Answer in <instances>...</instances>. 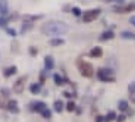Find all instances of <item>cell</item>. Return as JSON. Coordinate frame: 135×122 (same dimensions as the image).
Wrapping results in <instances>:
<instances>
[{
	"label": "cell",
	"mask_w": 135,
	"mask_h": 122,
	"mask_svg": "<svg viewBox=\"0 0 135 122\" xmlns=\"http://www.w3.org/2000/svg\"><path fill=\"white\" fill-rule=\"evenodd\" d=\"M106 1H108V0H106Z\"/></svg>",
	"instance_id": "cell-42"
},
{
	"label": "cell",
	"mask_w": 135,
	"mask_h": 122,
	"mask_svg": "<svg viewBox=\"0 0 135 122\" xmlns=\"http://www.w3.org/2000/svg\"><path fill=\"white\" fill-rule=\"evenodd\" d=\"M27 75L24 76H20V78H18L15 84L13 85V90L16 94H22L24 90V85H25V83L27 81Z\"/></svg>",
	"instance_id": "cell-5"
},
{
	"label": "cell",
	"mask_w": 135,
	"mask_h": 122,
	"mask_svg": "<svg viewBox=\"0 0 135 122\" xmlns=\"http://www.w3.org/2000/svg\"><path fill=\"white\" fill-rule=\"evenodd\" d=\"M40 114H41V117L45 119H50L51 118H52V111H51V109H49V108H44Z\"/></svg>",
	"instance_id": "cell-24"
},
{
	"label": "cell",
	"mask_w": 135,
	"mask_h": 122,
	"mask_svg": "<svg viewBox=\"0 0 135 122\" xmlns=\"http://www.w3.org/2000/svg\"><path fill=\"white\" fill-rule=\"evenodd\" d=\"M62 95H64L65 97H67V98H72L73 96H75L73 94H71V93H69V92H67V91H64L62 92Z\"/></svg>",
	"instance_id": "cell-37"
},
{
	"label": "cell",
	"mask_w": 135,
	"mask_h": 122,
	"mask_svg": "<svg viewBox=\"0 0 135 122\" xmlns=\"http://www.w3.org/2000/svg\"><path fill=\"white\" fill-rule=\"evenodd\" d=\"M7 23H8V19L6 18V16H1V17H0V27L7 26Z\"/></svg>",
	"instance_id": "cell-30"
},
{
	"label": "cell",
	"mask_w": 135,
	"mask_h": 122,
	"mask_svg": "<svg viewBox=\"0 0 135 122\" xmlns=\"http://www.w3.org/2000/svg\"><path fill=\"white\" fill-rule=\"evenodd\" d=\"M33 28V23H28V22H24L23 25L21 26V30H20V34L26 33L28 30H31Z\"/></svg>",
	"instance_id": "cell-20"
},
{
	"label": "cell",
	"mask_w": 135,
	"mask_h": 122,
	"mask_svg": "<svg viewBox=\"0 0 135 122\" xmlns=\"http://www.w3.org/2000/svg\"><path fill=\"white\" fill-rule=\"evenodd\" d=\"M17 72H18V68H17V66L12 65V66H10V67L6 68L3 72V74L6 78H8V77H11L12 75H14V74H16Z\"/></svg>",
	"instance_id": "cell-13"
},
{
	"label": "cell",
	"mask_w": 135,
	"mask_h": 122,
	"mask_svg": "<svg viewBox=\"0 0 135 122\" xmlns=\"http://www.w3.org/2000/svg\"><path fill=\"white\" fill-rule=\"evenodd\" d=\"M130 23L132 24V25H133V26L135 27V16H132V17H131L130 18Z\"/></svg>",
	"instance_id": "cell-39"
},
{
	"label": "cell",
	"mask_w": 135,
	"mask_h": 122,
	"mask_svg": "<svg viewBox=\"0 0 135 122\" xmlns=\"http://www.w3.org/2000/svg\"><path fill=\"white\" fill-rule=\"evenodd\" d=\"M54 108L57 113H62L64 109V102L62 100H56L54 103Z\"/></svg>",
	"instance_id": "cell-17"
},
{
	"label": "cell",
	"mask_w": 135,
	"mask_h": 122,
	"mask_svg": "<svg viewBox=\"0 0 135 122\" xmlns=\"http://www.w3.org/2000/svg\"><path fill=\"white\" fill-rule=\"evenodd\" d=\"M108 1H113V2L118 3V4H122V3H124L125 0H108Z\"/></svg>",
	"instance_id": "cell-40"
},
{
	"label": "cell",
	"mask_w": 135,
	"mask_h": 122,
	"mask_svg": "<svg viewBox=\"0 0 135 122\" xmlns=\"http://www.w3.org/2000/svg\"><path fill=\"white\" fill-rule=\"evenodd\" d=\"M38 52H39V51H38V49L36 48L35 46H30V47H28V53H30V56L36 57L38 55Z\"/></svg>",
	"instance_id": "cell-27"
},
{
	"label": "cell",
	"mask_w": 135,
	"mask_h": 122,
	"mask_svg": "<svg viewBox=\"0 0 135 122\" xmlns=\"http://www.w3.org/2000/svg\"><path fill=\"white\" fill-rule=\"evenodd\" d=\"M100 13H101V9L99 8L86 10L83 15V21L85 23H90V22L94 21V20H96L98 18Z\"/></svg>",
	"instance_id": "cell-4"
},
{
	"label": "cell",
	"mask_w": 135,
	"mask_h": 122,
	"mask_svg": "<svg viewBox=\"0 0 135 122\" xmlns=\"http://www.w3.org/2000/svg\"><path fill=\"white\" fill-rule=\"evenodd\" d=\"M7 109L12 114H18L20 112V108L18 105V102L16 100H14V99L9 100L7 102Z\"/></svg>",
	"instance_id": "cell-8"
},
{
	"label": "cell",
	"mask_w": 135,
	"mask_h": 122,
	"mask_svg": "<svg viewBox=\"0 0 135 122\" xmlns=\"http://www.w3.org/2000/svg\"><path fill=\"white\" fill-rule=\"evenodd\" d=\"M7 102H8V97L0 94V108L6 109L7 106Z\"/></svg>",
	"instance_id": "cell-23"
},
{
	"label": "cell",
	"mask_w": 135,
	"mask_h": 122,
	"mask_svg": "<svg viewBox=\"0 0 135 122\" xmlns=\"http://www.w3.org/2000/svg\"><path fill=\"white\" fill-rule=\"evenodd\" d=\"M78 69H79V72H80L81 75L83 77H85V78H91L94 74V67L93 65L88 62H85V61L80 60L78 61Z\"/></svg>",
	"instance_id": "cell-3"
},
{
	"label": "cell",
	"mask_w": 135,
	"mask_h": 122,
	"mask_svg": "<svg viewBox=\"0 0 135 122\" xmlns=\"http://www.w3.org/2000/svg\"><path fill=\"white\" fill-rule=\"evenodd\" d=\"M11 51H12V52H18L20 51V44H18V41L17 40H13L11 42Z\"/></svg>",
	"instance_id": "cell-26"
},
{
	"label": "cell",
	"mask_w": 135,
	"mask_h": 122,
	"mask_svg": "<svg viewBox=\"0 0 135 122\" xmlns=\"http://www.w3.org/2000/svg\"><path fill=\"white\" fill-rule=\"evenodd\" d=\"M117 118V113L115 111H109L106 115V117H104V121L106 122H111L114 121Z\"/></svg>",
	"instance_id": "cell-19"
},
{
	"label": "cell",
	"mask_w": 135,
	"mask_h": 122,
	"mask_svg": "<svg viewBox=\"0 0 135 122\" xmlns=\"http://www.w3.org/2000/svg\"><path fill=\"white\" fill-rule=\"evenodd\" d=\"M0 94L9 97V96H10V90L6 88V87H3V88H1V90H0Z\"/></svg>",
	"instance_id": "cell-31"
},
{
	"label": "cell",
	"mask_w": 135,
	"mask_h": 122,
	"mask_svg": "<svg viewBox=\"0 0 135 122\" xmlns=\"http://www.w3.org/2000/svg\"><path fill=\"white\" fill-rule=\"evenodd\" d=\"M75 109L77 110V111H76L77 115H80V114H81V108H80V106H78V108H75Z\"/></svg>",
	"instance_id": "cell-41"
},
{
	"label": "cell",
	"mask_w": 135,
	"mask_h": 122,
	"mask_svg": "<svg viewBox=\"0 0 135 122\" xmlns=\"http://www.w3.org/2000/svg\"><path fill=\"white\" fill-rule=\"evenodd\" d=\"M128 92L130 93H134L135 92V82H132L131 84H129L128 85Z\"/></svg>",
	"instance_id": "cell-34"
},
{
	"label": "cell",
	"mask_w": 135,
	"mask_h": 122,
	"mask_svg": "<svg viewBox=\"0 0 135 122\" xmlns=\"http://www.w3.org/2000/svg\"><path fill=\"white\" fill-rule=\"evenodd\" d=\"M65 43V41L64 39H60V38H54V39L50 40L49 41V44L51 46H60V45H62Z\"/></svg>",
	"instance_id": "cell-16"
},
{
	"label": "cell",
	"mask_w": 135,
	"mask_h": 122,
	"mask_svg": "<svg viewBox=\"0 0 135 122\" xmlns=\"http://www.w3.org/2000/svg\"><path fill=\"white\" fill-rule=\"evenodd\" d=\"M6 31H7V33L8 34V35L12 36V37H16V35H17V32H16V30H15L14 28H6Z\"/></svg>",
	"instance_id": "cell-33"
},
{
	"label": "cell",
	"mask_w": 135,
	"mask_h": 122,
	"mask_svg": "<svg viewBox=\"0 0 135 122\" xmlns=\"http://www.w3.org/2000/svg\"><path fill=\"white\" fill-rule=\"evenodd\" d=\"M39 81H40V85H44L45 82H46V75H45L44 71H41V74L39 75Z\"/></svg>",
	"instance_id": "cell-28"
},
{
	"label": "cell",
	"mask_w": 135,
	"mask_h": 122,
	"mask_svg": "<svg viewBox=\"0 0 135 122\" xmlns=\"http://www.w3.org/2000/svg\"><path fill=\"white\" fill-rule=\"evenodd\" d=\"M44 66L46 70H52L54 68V59L51 55H47L44 58Z\"/></svg>",
	"instance_id": "cell-10"
},
{
	"label": "cell",
	"mask_w": 135,
	"mask_h": 122,
	"mask_svg": "<svg viewBox=\"0 0 135 122\" xmlns=\"http://www.w3.org/2000/svg\"><path fill=\"white\" fill-rule=\"evenodd\" d=\"M127 119V117L123 114H120V115L117 116L116 118V122H125Z\"/></svg>",
	"instance_id": "cell-32"
},
{
	"label": "cell",
	"mask_w": 135,
	"mask_h": 122,
	"mask_svg": "<svg viewBox=\"0 0 135 122\" xmlns=\"http://www.w3.org/2000/svg\"><path fill=\"white\" fill-rule=\"evenodd\" d=\"M8 11V4L7 0H0V15L6 16Z\"/></svg>",
	"instance_id": "cell-14"
},
{
	"label": "cell",
	"mask_w": 135,
	"mask_h": 122,
	"mask_svg": "<svg viewBox=\"0 0 135 122\" xmlns=\"http://www.w3.org/2000/svg\"><path fill=\"white\" fill-rule=\"evenodd\" d=\"M88 55L91 58H100L103 56V49L100 46H96L89 51Z\"/></svg>",
	"instance_id": "cell-9"
},
{
	"label": "cell",
	"mask_w": 135,
	"mask_h": 122,
	"mask_svg": "<svg viewBox=\"0 0 135 122\" xmlns=\"http://www.w3.org/2000/svg\"><path fill=\"white\" fill-rule=\"evenodd\" d=\"M43 18V15H24L23 21L28 22V23H33L35 20L41 19Z\"/></svg>",
	"instance_id": "cell-12"
},
{
	"label": "cell",
	"mask_w": 135,
	"mask_h": 122,
	"mask_svg": "<svg viewBox=\"0 0 135 122\" xmlns=\"http://www.w3.org/2000/svg\"><path fill=\"white\" fill-rule=\"evenodd\" d=\"M72 12H73V14L75 15V17H80L82 15L81 9L79 8V7H74L73 8H72Z\"/></svg>",
	"instance_id": "cell-29"
},
{
	"label": "cell",
	"mask_w": 135,
	"mask_h": 122,
	"mask_svg": "<svg viewBox=\"0 0 135 122\" xmlns=\"http://www.w3.org/2000/svg\"><path fill=\"white\" fill-rule=\"evenodd\" d=\"M115 37V33H114L112 30H106L103 33L100 35V37L98 38L100 41H109V40H112Z\"/></svg>",
	"instance_id": "cell-11"
},
{
	"label": "cell",
	"mask_w": 135,
	"mask_h": 122,
	"mask_svg": "<svg viewBox=\"0 0 135 122\" xmlns=\"http://www.w3.org/2000/svg\"><path fill=\"white\" fill-rule=\"evenodd\" d=\"M46 108V104L43 101H33L30 104V110L35 113H41Z\"/></svg>",
	"instance_id": "cell-6"
},
{
	"label": "cell",
	"mask_w": 135,
	"mask_h": 122,
	"mask_svg": "<svg viewBox=\"0 0 135 122\" xmlns=\"http://www.w3.org/2000/svg\"><path fill=\"white\" fill-rule=\"evenodd\" d=\"M120 36L122 39L125 40H133L135 41V34L130 31H122L120 33Z\"/></svg>",
	"instance_id": "cell-22"
},
{
	"label": "cell",
	"mask_w": 135,
	"mask_h": 122,
	"mask_svg": "<svg viewBox=\"0 0 135 122\" xmlns=\"http://www.w3.org/2000/svg\"><path fill=\"white\" fill-rule=\"evenodd\" d=\"M129 108V103L127 100H119V104H118V108H119V111L124 112L128 109Z\"/></svg>",
	"instance_id": "cell-18"
},
{
	"label": "cell",
	"mask_w": 135,
	"mask_h": 122,
	"mask_svg": "<svg viewBox=\"0 0 135 122\" xmlns=\"http://www.w3.org/2000/svg\"><path fill=\"white\" fill-rule=\"evenodd\" d=\"M97 77L102 83H114L117 79L113 70L108 67L99 68L97 73Z\"/></svg>",
	"instance_id": "cell-2"
},
{
	"label": "cell",
	"mask_w": 135,
	"mask_h": 122,
	"mask_svg": "<svg viewBox=\"0 0 135 122\" xmlns=\"http://www.w3.org/2000/svg\"><path fill=\"white\" fill-rule=\"evenodd\" d=\"M41 31L46 36H60L64 35L69 31V26L64 22L52 20L44 23L41 27Z\"/></svg>",
	"instance_id": "cell-1"
},
{
	"label": "cell",
	"mask_w": 135,
	"mask_h": 122,
	"mask_svg": "<svg viewBox=\"0 0 135 122\" xmlns=\"http://www.w3.org/2000/svg\"><path fill=\"white\" fill-rule=\"evenodd\" d=\"M95 122H104V117L102 115H98L95 119Z\"/></svg>",
	"instance_id": "cell-36"
},
{
	"label": "cell",
	"mask_w": 135,
	"mask_h": 122,
	"mask_svg": "<svg viewBox=\"0 0 135 122\" xmlns=\"http://www.w3.org/2000/svg\"><path fill=\"white\" fill-rule=\"evenodd\" d=\"M54 80L55 85H58V86H61V85H62L64 83H65V82H64V79L59 74H54Z\"/></svg>",
	"instance_id": "cell-21"
},
{
	"label": "cell",
	"mask_w": 135,
	"mask_h": 122,
	"mask_svg": "<svg viewBox=\"0 0 135 122\" xmlns=\"http://www.w3.org/2000/svg\"><path fill=\"white\" fill-rule=\"evenodd\" d=\"M126 111H127V115H128L130 118L133 117V116H134V114H135L134 109H132V108H128V109H127Z\"/></svg>",
	"instance_id": "cell-35"
},
{
	"label": "cell",
	"mask_w": 135,
	"mask_h": 122,
	"mask_svg": "<svg viewBox=\"0 0 135 122\" xmlns=\"http://www.w3.org/2000/svg\"><path fill=\"white\" fill-rule=\"evenodd\" d=\"M129 98H130L131 102L135 104V92L134 93H131L130 96H129Z\"/></svg>",
	"instance_id": "cell-38"
},
{
	"label": "cell",
	"mask_w": 135,
	"mask_h": 122,
	"mask_svg": "<svg viewBox=\"0 0 135 122\" xmlns=\"http://www.w3.org/2000/svg\"><path fill=\"white\" fill-rule=\"evenodd\" d=\"M113 11L117 13H131L135 11V2L129 4L124 7H114Z\"/></svg>",
	"instance_id": "cell-7"
},
{
	"label": "cell",
	"mask_w": 135,
	"mask_h": 122,
	"mask_svg": "<svg viewBox=\"0 0 135 122\" xmlns=\"http://www.w3.org/2000/svg\"><path fill=\"white\" fill-rule=\"evenodd\" d=\"M30 93H32L33 95H38L41 93V85L38 83H34L31 84L30 86Z\"/></svg>",
	"instance_id": "cell-15"
},
{
	"label": "cell",
	"mask_w": 135,
	"mask_h": 122,
	"mask_svg": "<svg viewBox=\"0 0 135 122\" xmlns=\"http://www.w3.org/2000/svg\"><path fill=\"white\" fill-rule=\"evenodd\" d=\"M76 108V105H75V101H68L67 104H66V110L68 112H74Z\"/></svg>",
	"instance_id": "cell-25"
}]
</instances>
